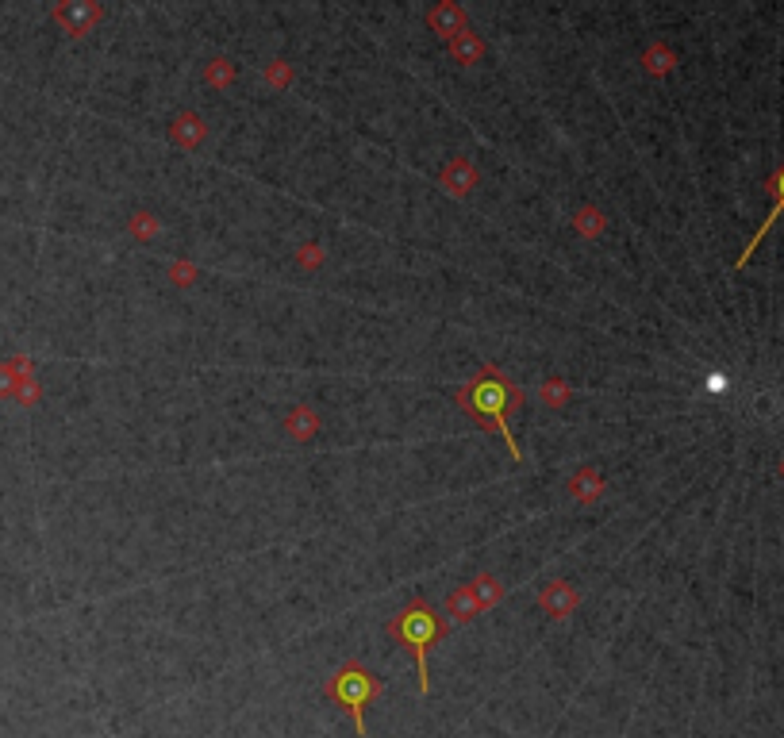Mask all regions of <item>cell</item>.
Returning a JSON list of instances; mask_svg holds the SVG:
<instances>
[{
  "mask_svg": "<svg viewBox=\"0 0 784 738\" xmlns=\"http://www.w3.org/2000/svg\"><path fill=\"white\" fill-rule=\"evenodd\" d=\"M508 385H504V377H500V373H496V369H485V373H481V377H477V381H473V385H469L466 393H462V404H466L469 412H473V416L477 419H489L492 427H496V431H500V435H504V443H508V450H512L515 458H519V446H515V435L512 431H508V423H504V408H508V404H512V400H508Z\"/></svg>",
  "mask_w": 784,
  "mask_h": 738,
  "instance_id": "6da1fadb",
  "label": "cell"
},
{
  "mask_svg": "<svg viewBox=\"0 0 784 738\" xmlns=\"http://www.w3.org/2000/svg\"><path fill=\"white\" fill-rule=\"evenodd\" d=\"M392 635L416 654L419 692L427 696V689H431V681H427V654H431V646H435V639H439V619H435V612H431L427 604H412V608H404L400 619L392 623Z\"/></svg>",
  "mask_w": 784,
  "mask_h": 738,
  "instance_id": "7a4b0ae2",
  "label": "cell"
},
{
  "mask_svg": "<svg viewBox=\"0 0 784 738\" xmlns=\"http://www.w3.org/2000/svg\"><path fill=\"white\" fill-rule=\"evenodd\" d=\"M327 696H335L346 712L354 715L358 735H366V704L377 696V681L369 677L366 669H358V665L339 669V673H335V681L327 685Z\"/></svg>",
  "mask_w": 784,
  "mask_h": 738,
  "instance_id": "3957f363",
  "label": "cell"
},
{
  "mask_svg": "<svg viewBox=\"0 0 784 738\" xmlns=\"http://www.w3.org/2000/svg\"><path fill=\"white\" fill-rule=\"evenodd\" d=\"M769 189H773V212L765 216V223H761V227H758V235H754V239H750V246L742 250V258H738V262H735L738 270H742V266L750 262V254H754V250H758V246H761V239H765V231H769V227H773V220H777V216H781V212H784V166H781V170H777V173H773V181H769Z\"/></svg>",
  "mask_w": 784,
  "mask_h": 738,
  "instance_id": "277c9868",
  "label": "cell"
},
{
  "mask_svg": "<svg viewBox=\"0 0 784 738\" xmlns=\"http://www.w3.org/2000/svg\"><path fill=\"white\" fill-rule=\"evenodd\" d=\"M781 473H784V466H781Z\"/></svg>",
  "mask_w": 784,
  "mask_h": 738,
  "instance_id": "5b68a950",
  "label": "cell"
}]
</instances>
